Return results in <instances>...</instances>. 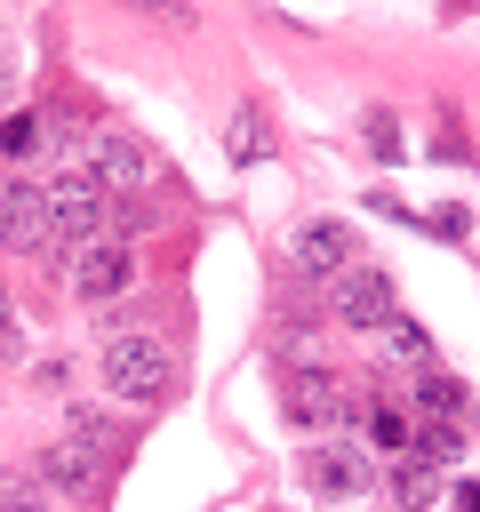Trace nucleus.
Here are the masks:
<instances>
[{
	"instance_id": "obj_1",
	"label": "nucleus",
	"mask_w": 480,
	"mask_h": 512,
	"mask_svg": "<svg viewBox=\"0 0 480 512\" xmlns=\"http://www.w3.org/2000/svg\"><path fill=\"white\" fill-rule=\"evenodd\" d=\"M176 384V360L160 336H104V392L120 408H160Z\"/></svg>"
},
{
	"instance_id": "obj_2",
	"label": "nucleus",
	"mask_w": 480,
	"mask_h": 512,
	"mask_svg": "<svg viewBox=\"0 0 480 512\" xmlns=\"http://www.w3.org/2000/svg\"><path fill=\"white\" fill-rule=\"evenodd\" d=\"M80 176H96V192L112 200V192H160L168 168H160V152L136 144L128 128H104V136L88 144V168H80Z\"/></svg>"
},
{
	"instance_id": "obj_3",
	"label": "nucleus",
	"mask_w": 480,
	"mask_h": 512,
	"mask_svg": "<svg viewBox=\"0 0 480 512\" xmlns=\"http://www.w3.org/2000/svg\"><path fill=\"white\" fill-rule=\"evenodd\" d=\"M72 296L80 304H96V312H112L120 296H128V280H136V248L128 240H88V248H72Z\"/></svg>"
},
{
	"instance_id": "obj_4",
	"label": "nucleus",
	"mask_w": 480,
	"mask_h": 512,
	"mask_svg": "<svg viewBox=\"0 0 480 512\" xmlns=\"http://www.w3.org/2000/svg\"><path fill=\"white\" fill-rule=\"evenodd\" d=\"M0 232H8V248L16 256H56V264H72L64 256V240H56V224H48V184H0Z\"/></svg>"
},
{
	"instance_id": "obj_5",
	"label": "nucleus",
	"mask_w": 480,
	"mask_h": 512,
	"mask_svg": "<svg viewBox=\"0 0 480 512\" xmlns=\"http://www.w3.org/2000/svg\"><path fill=\"white\" fill-rule=\"evenodd\" d=\"M104 216H112V200L96 192V176H56L48 184V224H56V240H64V256L72 248H88V240H104Z\"/></svg>"
},
{
	"instance_id": "obj_6",
	"label": "nucleus",
	"mask_w": 480,
	"mask_h": 512,
	"mask_svg": "<svg viewBox=\"0 0 480 512\" xmlns=\"http://www.w3.org/2000/svg\"><path fill=\"white\" fill-rule=\"evenodd\" d=\"M328 312H336L344 328H384V320H400L392 272H376V264H352V272H336V280H328Z\"/></svg>"
},
{
	"instance_id": "obj_7",
	"label": "nucleus",
	"mask_w": 480,
	"mask_h": 512,
	"mask_svg": "<svg viewBox=\"0 0 480 512\" xmlns=\"http://www.w3.org/2000/svg\"><path fill=\"white\" fill-rule=\"evenodd\" d=\"M304 488L328 496V504H344V496H368L376 488V464H368L360 440H320V448H304Z\"/></svg>"
},
{
	"instance_id": "obj_8",
	"label": "nucleus",
	"mask_w": 480,
	"mask_h": 512,
	"mask_svg": "<svg viewBox=\"0 0 480 512\" xmlns=\"http://www.w3.org/2000/svg\"><path fill=\"white\" fill-rule=\"evenodd\" d=\"M352 256H360V240H352V224H336V216H304V224L288 232V264H296L304 280H336V272H352Z\"/></svg>"
},
{
	"instance_id": "obj_9",
	"label": "nucleus",
	"mask_w": 480,
	"mask_h": 512,
	"mask_svg": "<svg viewBox=\"0 0 480 512\" xmlns=\"http://www.w3.org/2000/svg\"><path fill=\"white\" fill-rule=\"evenodd\" d=\"M40 480L48 488H64V496H96V480H104V456L88 448V440H56V448H40Z\"/></svg>"
},
{
	"instance_id": "obj_10",
	"label": "nucleus",
	"mask_w": 480,
	"mask_h": 512,
	"mask_svg": "<svg viewBox=\"0 0 480 512\" xmlns=\"http://www.w3.org/2000/svg\"><path fill=\"white\" fill-rule=\"evenodd\" d=\"M336 384H344V376H320V368H312V376H288V416H296V424H336V416L352 408Z\"/></svg>"
},
{
	"instance_id": "obj_11",
	"label": "nucleus",
	"mask_w": 480,
	"mask_h": 512,
	"mask_svg": "<svg viewBox=\"0 0 480 512\" xmlns=\"http://www.w3.org/2000/svg\"><path fill=\"white\" fill-rule=\"evenodd\" d=\"M408 456H416V464H440V472H448V464H464L472 448H464V424H456V416H424V424L408 432Z\"/></svg>"
},
{
	"instance_id": "obj_12",
	"label": "nucleus",
	"mask_w": 480,
	"mask_h": 512,
	"mask_svg": "<svg viewBox=\"0 0 480 512\" xmlns=\"http://www.w3.org/2000/svg\"><path fill=\"white\" fill-rule=\"evenodd\" d=\"M392 504H400V512H448V480H440V464H416V456H408V464L392 472Z\"/></svg>"
},
{
	"instance_id": "obj_13",
	"label": "nucleus",
	"mask_w": 480,
	"mask_h": 512,
	"mask_svg": "<svg viewBox=\"0 0 480 512\" xmlns=\"http://www.w3.org/2000/svg\"><path fill=\"white\" fill-rule=\"evenodd\" d=\"M416 416H464V384L440 368H416Z\"/></svg>"
},
{
	"instance_id": "obj_14",
	"label": "nucleus",
	"mask_w": 480,
	"mask_h": 512,
	"mask_svg": "<svg viewBox=\"0 0 480 512\" xmlns=\"http://www.w3.org/2000/svg\"><path fill=\"white\" fill-rule=\"evenodd\" d=\"M376 336H384V344H392V360H416V368H432V344H424V328H416V320H408V312H400V320H384V328H376Z\"/></svg>"
},
{
	"instance_id": "obj_15",
	"label": "nucleus",
	"mask_w": 480,
	"mask_h": 512,
	"mask_svg": "<svg viewBox=\"0 0 480 512\" xmlns=\"http://www.w3.org/2000/svg\"><path fill=\"white\" fill-rule=\"evenodd\" d=\"M408 432H416V424H408L400 408H384V400H368V440H376V448H400V456H408Z\"/></svg>"
},
{
	"instance_id": "obj_16",
	"label": "nucleus",
	"mask_w": 480,
	"mask_h": 512,
	"mask_svg": "<svg viewBox=\"0 0 480 512\" xmlns=\"http://www.w3.org/2000/svg\"><path fill=\"white\" fill-rule=\"evenodd\" d=\"M40 136H48V128H40V112H8L0 152H8V160H24V152H40Z\"/></svg>"
},
{
	"instance_id": "obj_17",
	"label": "nucleus",
	"mask_w": 480,
	"mask_h": 512,
	"mask_svg": "<svg viewBox=\"0 0 480 512\" xmlns=\"http://www.w3.org/2000/svg\"><path fill=\"white\" fill-rule=\"evenodd\" d=\"M272 144H264V120L256 112H232V160H264Z\"/></svg>"
},
{
	"instance_id": "obj_18",
	"label": "nucleus",
	"mask_w": 480,
	"mask_h": 512,
	"mask_svg": "<svg viewBox=\"0 0 480 512\" xmlns=\"http://www.w3.org/2000/svg\"><path fill=\"white\" fill-rule=\"evenodd\" d=\"M0 512H48L40 480H0Z\"/></svg>"
},
{
	"instance_id": "obj_19",
	"label": "nucleus",
	"mask_w": 480,
	"mask_h": 512,
	"mask_svg": "<svg viewBox=\"0 0 480 512\" xmlns=\"http://www.w3.org/2000/svg\"><path fill=\"white\" fill-rule=\"evenodd\" d=\"M448 512H480V480H456L448 488Z\"/></svg>"
},
{
	"instance_id": "obj_20",
	"label": "nucleus",
	"mask_w": 480,
	"mask_h": 512,
	"mask_svg": "<svg viewBox=\"0 0 480 512\" xmlns=\"http://www.w3.org/2000/svg\"><path fill=\"white\" fill-rule=\"evenodd\" d=\"M8 344H16V304L0 296V352H8Z\"/></svg>"
},
{
	"instance_id": "obj_21",
	"label": "nucleus",
	"mask_w": 480,
	"mask_h": 512,
	"mask_svg": "<svg viewBox=\"0 0 480 512\" xmlns=\"http://www.w3.org/2000/svg\"><path fill=\"white\" fill-rule=\"evenodd\" d=\"M0 96H8V64H0Z\"/></svg>"
},
{
	"instance_id": "obj_22",
	"label": "nucleus",
	"mask_w": 480,
	"mask_h": 512,
	"mask_svg": "<svg viewBox=\"0 0 480 512\" xmlns=\"http://www.w3.org/2000/svg\"><path fill=\"white\" fill-rule=\"evenodd\" d=\"M136 8H168V0H136Z\"/></svg>"
},
{
	"instance_id": "obj_23",
	"label": "nucleus",
	"mask_w": 480,
	"mask_h": 512,
	"mask_svg": "<svg viewBox=\"0 0 480 512\" xmlns=\"http://www.w3.org/2000/svg\"><path fill=\"white\" fill-rule=\"evenodd\" d=\"M0 248H8V232H0Z\"/></svg>"
}]
</instances>
